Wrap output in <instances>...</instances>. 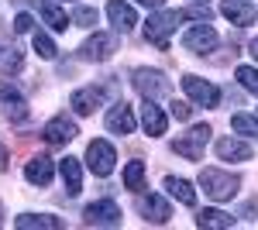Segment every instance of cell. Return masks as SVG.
<instances>
[{
	"label": "cell",
	"instance_id": "cell-4",
	"mask_svg": "<svg viewBox=\"0 0 258 230\" xmlns=\"http://www.w3.org/2000/svg\"><path fill=\"white\" fill-rule=\"evenodd\" d=\"M114 52H117V35L114 31H93L80 45V58H86V62H107Z\"/></svg>",
	"mask_w": 258,
	"mask_h": 230
},
{
	"label": "cell",
	"instance_id": "cell-20",
	"mask_svg": "<svg viewBox=\"0 0 258 230\" xmlns=\"http://www.w3.org/2000/svg\"><path fill=\"white\" fill-rule=\"evenodd\" d=\"M141 124H145V131L152 137L165 134V127H169V120L162 114V107H155V100H145V107H141Z\"/></svg>",
	"mask_w": 258,
	"mask_h": 230
},
{
	"label": "cell",
	"instance_id": "cell-13",
	"mask_svg": "<svg viewBox=\"0 0 258 230\" xmlns=\"http://www.w3.org/2000/svg\"><path fill=\"white\" fill-rule=\"evenodd\" d=\"M220 14L231 21V24H238V28H248L258 18V7L251 0H224L220 4Z\"/></svg>",
	"mask_w": 258,
	"mask_h": 230
},
{
	"label": "cell",
	"instance_id": "cell-12",
	"mask_svg": "<svg viewBox=\"0 0 258 230\" xmlns=\"http://www.w3.org/2000/svg\"><path fill=\"white\" fill-rule=\"evenodd\" d=\"M107 131H110V134H135V110H131L124 100H117V103L107 110Z\"/></svg>",
	"mask_w": 258,
	"mask_h": 230
},
{
	"label": "cell",
	"instance_id": "cell-15",
	"mask_svg": "<svg viewBox=\"0 0 258 230\" xmlns=\"http://www.w3.org/2000/svg\"><path fill=\"white\" fill-rule=\"evenodd\" d=\"M100 103H103V86H83V90H76V93L69 96V107L80 117H90Z\"/></svg>",
	"mask_w": 258,
	"mask_h": 230
},
{
	"label": "cell",
	"instance_id": "cell-9",
	"mask_svg": "<svg viewBox=\"0 0 258 230\" xmlns=\"http://www.w3.org/2000/svg\"><path fill=\"white\" fill-rule=\"evenodd\" d=\"M182 90H186L189 100H197V103H203V107H217L220 103V90L214 86V83L200 79V76H182Z\"/></svg>",
	"mask_w": 258,
	"mask_h": 230
},
{
	"label": "cell",
	"instance_id": "cell-1",
	"mask_svg": "<svg viewBox=\"0 0 258 230\" xmlns=\"http://www.w3.org/2000/svg\"><path fill=\"white\" fill-rule=\"evenodd\" d=\"M200 186H203V192L210 196V199H217V203H224V199H234L241 189V179L231 172H220V169H203L200 172Z\"/></svg>",
	"mask_w": 258,
	"mask_h": 230
},
{
	"label": "cell",
	"instance_id": "cell-31",
	"mask_svg": "<svg viewBox=\"0 0 258 230\" xmlns=\"http://www.w3.org/2000/svg\"><path fill=\"white\" fill-rule=\"evenodd\" d=\"M182 18H193V21H210V7L203 4V7H189V11H179Z\"/></svg>",
	"mask_w": 258,
	"mask_h": 230
},
{
	"label": "cell",
	"instance_id": "cell-23",
	"mask_svg": "<svg viewBox=\"0 0 258 230\" xmlns=\"http://www.w3.org/2000/svg\"><path fill=\"white\" fill-rule=\"evenodd\" d=\"M14 227H18V230H35V227L59 230L62 220H59V216H52V213H21L18 220H14Z\"/></svg>",
	"mask_w": 258,
	"mask_h": 230
},
{
	"label": "cell",
	"instance_id": "cell-39",
	"mask_svg": "<svg viewBox=\"0 0 258 230\" xmlns=\"http://www.w3.org/2000/svg\"><path fill=\"white\" fill-rule=\"evenodd\" d=\"M203 4H207V0H203Z\"/></svg>",
	"mask_w": 258,
	"mask_h": 230
},
{
	"label": "cell",
	"instance_id": "cell-26",
	"mask_svg": "<svg viewBox=\"0 0 258 230\" xmlns=\"http://www.w3.org/2000/svg\"><path fill=\"white\" fill-rule=\"evenodd\" d=\"M231 127L244 137H258V117H248V114H234L231 117Z\"/></svg>",
	"mask_w": 258,
	"mask_h": 230
},
{
	"label": "cell",
	"instance_id": "cell-19",
	"mask_svg": "<svg viewBox=\"0 0 258 230\" xmlns=\"http://www.w3.org/2000/svg\"><path fill=\"white\" fill-rule=\"evenodd\" d=\"M217 158L220 162H251V144H244V141H234V137H220L217 144Z\"/></svg>",
	"mask_w": 258,
	"mask_h": 230
},
{
	"label": "cell",
	"instance_id": "cell-7",
	"mask_svg": "<svg viewBox=\"0 0 258 230\" xmlns=\"http://www.w3.org/2000/svg\"><path fill=\"white\" fill-rule=\"evenodd\" d=\"M83 223L86 227H120V206L114 199H97L83 210Z\"/></svg>",
	"mask_w": 258,
	"mask_h": 230
},
{
	"label": "cell",
	"instance_id": "cell-18",
	"mask_svg": "<svg viewBox=\"0 0 258 230\" xmlns=\"http://www.w3.org/2000/svg\"><path fill=\"white\" fill-rule=\"evenodd\" d=\"M59 175H62V186L69 196H80L83 192V169H80V158H73V155H66L59 162Z\"/></svg>",
	"mask_w": 258,
	"mask_h": 230
},
{
	"label": "cell",
	"instance_id": "cell-37",
	"mask_svg": "<svg viewBox=\"0 0 258 230\" xmlns=\"http://www.w3.org/2000/svg\"><path fill=\"white\" fill-rule=\"evenodd\" d=\"M251 55H255V58H258V38H255V41H251Z\"/></svg>",
	"mask_w": 258,
	"mask_h": 230
},
{
	"label": "cell",
	"instance_id": "cell-27",
	"mask_svg": "<svg viewBox=\"0 0 258 230\" xmlns=\"http://www.w3.org/2000/svg\"><path fill=\"white\" fill-rule=\"evenodd\" d=\"M31 45H35V52H38L41 58H55V55H59V48H55V41L48 38L45 31H35V35H31Z\"/></svg>",
	"mask_w": 258,
	"mask_h": 230
},
{
	"label": "cell",
	"instance_id": "cell-30",
	"mask_svg": "<svg viewBox=\"0 0 258 230\" xmlns=\"http://www.w3.org/2000/svg\"><path fill=\"white\" fill-rule=\"evenodd\" d=\"M21 69V52L18 48H7L4 52V72H18Z\"/></svg>",
	"mask_w": 258,
	"mask_h": 230
},
{
	"label": "cell",
	"instance_id": "cell-38",
	"mask_svg": "<svg viewBox=\"0 0 258 230\" xmlns=\"http://www.w3.org/2000/svg\"><path fill=\"white\" fill-rule=\"evenodd\" d=\"M0 223H4V206H0Z\"/></svg>",
	"mask_w": 258,
	"mask_h": 230
},
{
	"label": "cell",
	"instance_id": "cell-40",
	"mask_svg": "<svg viewBox=\"0 0 258 230\" xmlns=\"http://www.w3.org/2000/svg\"><path fill=\"white\" fill-rule=\"evenodd\" d=\"M255 117H258V114H255Z\"/></svg>",
	"mask_w": 258,
	"mask_h": 230
},
{
	"label": "cell",
	"instance_id": "cell-28",
	"mask_svg": "<svg viewBox=\"0 0 258 230\" xmlns=\"http://www.w3.org/2000/svg\"><path fill=\"white\" fill-rule=\"evenodd\" d=\"M234 76H238V83L248 90V93L258 96V69H255V65H238V72H234Z\"/></svg>",
	"mask_w": 258,
	"mask_h": 230
},
{
	"label": "cell",
	"instance_id": "cell-36",
	"mask_svg": "<svg viewBox=\"0 0 258 230\" xmlns=\"http://www.w3.org/2000/svg\"><path fill=\"white\" fill-rule=\"evenodd\" d=\"M4 162H7V148L0 144V165H4Z\"/></svg>",
	"mask_w": 258,
	"mask_h": 230
},
{
	"label": "cell",
	"instance_id": "cell-16",
	"mask_svg": "<svg viewBox=\"0 0 258 230\" xmlns=\"http://www.w3.org/2000/svg\"><path fill=\"white\" fill-rule=\"evenodd\" d=\"M138 210H141V216H145L148 223H169V216H172L169 203H165L162 196H155V192L138 196Z\"/></svg>",
	"mask_w": 258,
	"mask_h": 230
},
{
	"label": "cell",
	"instance_id": "cell-5",
	"mask_svg": "<svg viewBox=\"0 0 258 230\" xmlns=\"http://www.w3.org/2000/svg\"><path fill=\"white\" fill-rule=\"evenodd\" d=\"M86 165H90V172L100 175V179H107V175L114 172V165H117V151H114V144L110 141H90V148H86Z\"/></svg>",
	"mask_w": 258,
	"mask_h": 230
},
{
	"label": "cell",
	"instance_id": "cell-11",
	"mask_svg": "<svg viewBox=\"0 0 258 230\" xmlns=\"http://www.w3.org/2000/svg\"><path fill=\"white\" fill-rule=\"evenodd\" d=\"M0 103L7 107V117L11 120H28V103H24V96L18 93V86L11 83V79H4L0 76Z\"/></svg>",
	"mask_w": 258,
	"mask_h": 230
},
{
	"label": "cell",
	"instance_id": "cell-2",
	"mask_svg": "<svg viewBox=\"0 0 258 230\" xmlns=\"http://www.w3.org/2000/svg\"><path fill=\"white\" fill-rule=\"evenodd\" d=\"M179 21H182V14H179V11H159V14H152V18H148V24H145V38L152 41L155 48L169 52V35L176 31Z\"/></svg>",
	"mask_w": 258,
	"mask_h": 230
},
{
	"label": "cell",
	"instance_id": "cell-22",
	"mask_svg": "<svg viewBox=\"0 0 258 230\" xmlns=\"http://www.w3.org/2000/svg\"><path fill=\"white\" fill-rule=\"evenodd\" d=\"M238 223L231 213H220V210H200L197 213V227L200 230H231Z\"/></svg>",
	"mask_w": 258,
	"mask_h": 230
},
{
	"label": "cell",
	"instance_id": "cell-14",
	"mask_svg": "<svg viewBox=\"0 0 258 230\" xmlns=\"http://www.w3.org/2000/svg\"><path fill=\"white\" fill-rule=\"evenodd\" d=\"M107 18H110V24H114V31H120V35H127V31L138 24L135 7L124 4V0H107Z\"/></svg>",
	"mask_w": 258,
	"mask_h": 230
},
{
	"label": "cell",
	"instance_id": "cell-29",
	"mask_svg": "<svg viewBox=\"0 0 258 230\" xmlns=\"http://www.w3.org/2000/svg\"><path fill=\"white\" fill-rule=\"evenodd\" d=\"M73 24H76V28H93V24H97V11H93V7H76V11H73Z\"/></svg>",
	"mask_w": 258,
	"mask_h": 230
},
{
	"label": "cell",
	"instance_id": "cell-6",
	"mask_svg": "<svg viewBox=\"0 0 258 230\" xmlns=\"http://www.w3.org/2000/svg\"><path fill=\"white\" fill-rule=\"evenodd\" d=\"M131 83H135V90H138L145 100H159V96H165L172 86H169V79H165V72H159V69H135L131 72Z\"/></svg>",
	"mask_w": 258,
	"mask_h": 230
},
{
	"label": "cell",
	"instance_id": "cell-21",
	"mask_svg": "<svg viewBox=\"0 0 258 230\" xmlns=\"http://www.w3.org/2000/svg\"><path fill=\"white\" fill-rule=\"evenodd\" d=\"M165 192L179 199L182 206H193L197 203V189H193V182H186V179H179V175H165Z\"/></svg>",
	"mask_w": 258,
	"mask_h": 230
},
{
	"label": "cell",
	"instance_id": "cell-34",
	"mask_svg": "<svg viewBox=\"0 0 258 230\" xmlns=\"http://www.w3.org/2000/svg\"><path fill=\"white\" fill-rule=\"evenodd\" d=\"M258 210V196H255V199H251V203H244V210H241V216H251V213H255Z\"/></svg>",
	"mask_w": 258,
	"mask_h": 230
},
{
	"label": "cell",
	"instance_id": "cell-35",
	"mask_svg": "<svg viewBox=\"0 0 258 230\" xmlns=\"http://www.w3.org/2000/svg\"><path fill=\"white\" fill-rule=\"evenodd\" d=\"M138 4H145V7H152V11H159V7L165 4V0H138Z\"/></svg>",
	"mask_w": 258,
	"mask_h": 230
},
{
	"label": "cell",
	"instance_id": "cell-8",
	"mask_svg": "<svg viewBox=\"0 0 258 230\" xmlns=\"http://www.w3.org/2000/svg\"><path fill=\"white\" fill-rule=\"evenodd\" d=\"M182 48L193 52V55H207L217 48V31L210 24H193L186 35H182Z\"/></svg>",
	"mask_w": 258,
	"mask_h": 230
},
{
	"label": "cell",
	"instance_id": "cell-24",
	"mask_svg": "<svg viewBox=\"0 0 258 230\" xmlns=\"http://www.w3.org/2000/svg\"><path fill=\"white\" fill-rule=\"evenodd\" d=\"M41 18H45V24H48L52 31H66V28L73 24V18H66V11H62L55 0H41Z\"/></svg>",
	"mask_w": 258,
	"mask_h": 230
},
{
	"label": "cell",
	"instance_id": "cell-32",
	"mask_svg": "<svg viewBox=\"0 0 258 230\" xmlns=\"http://www.w3.org/2000/svg\"><path fill=\"white\" fill-rule=\"evenodd\" d=\"M31 24H35L31 14H18V18H14V31H18V35H28V31H31Z\"/></svg>",
	"mask_w": 258,
	"mask_h": 230
},
{
	"label": "cell",
	"instance_id": "cell-25",
	"mask_svg": "<svg viewBox=\"0 0 258 230\" xmlns=\"http://www.w3.org/2000/svg\"><path fill=\"white\" fill-rule=\"evenodd\" d=\"M141 182H145V162H127V169H124V189H141Z\"/></svg>",
	"mask_w": 258,
	"mask_h": 230
},
{
	"label": "cell",
	"instance_id": "cell-3",
	"mask_svg": "<svg viewBox=\"0 0 258 230\" xmlns=\"http://www.w3.org/2000/svg\"><path fill=\"white\" fill-rule=\"evenodd\" d=\"M207 141H210V127H207V124H197V127H189L182 137L172 141V151L182 155L186 162H200V158H203V148H207Z\"/></svg>",
	"mask_w": 258,
	"mask_h": 230
},
{
	"label": "cell",
	"instance_id": "cell-33",
	"mask_svg": "<svg viewBox=\"0 0 258 230\" xmlns=\"http://www.w3.org/2000/svg\"><path fill=\"white\" fill-rule=\"evenodd\" d=\"M172 117H176V120H189V103L176 100V103H172Z\"/></svg>",
	"mask_w": 258,
	"mask_h": 230
},
{
	"label": "cell",
	"instance_id": "cell-17",
	"mask_svg": "<svg viewBox=\"0 0 258 230\" xmlns=\"http://www.w3.org/2000/svg\"><path fill=\"white\" fill-rule=\"evenodd\" d=\"M52 175H55V165H52L48 155H35V158H28V165H24V179H28L31 186H48Z\"/></svg>",
	"mask_w": 258,
	"mask_h": 230
},
{
	"label": "cell",
	"instance_id": "cell-10",
	"mask_svg": "<svg viewBox=\"0 0 258 230\" xmlns=\"http://www.w3.org/2000/svg\"><path fill=\"white\" fill-rule=\"evenodd\" d=\"M76 134H80V131H76V120H73V117H66V114L52 117V120L45 124V131H41V137H45L48 144H69Z\"/></svg>",
	"mask_w": 258,
	"mask_h": 230
}]
</instances>
